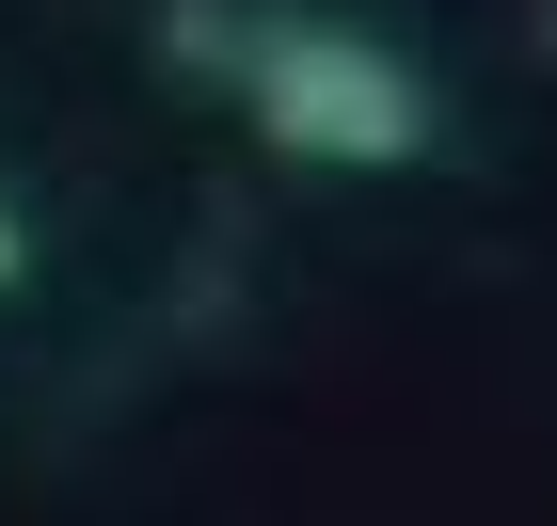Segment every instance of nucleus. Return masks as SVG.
<instances>
[{
	"label": "nucleus",
	"mask_w": 557,
	"mask_h": 526,
	"mask_svg": "<svg viewBox=\"0 0 557 526\" xmlns=\"http://www.w3.org/2000/svg\"><path fill=\"white\" fill-rule=\"evenodd\" d=\"M175 48L208 64L239 112H256L287 160H335V175H398L446 144V96H430L414 48L350 33V16H302V0H175Z\"/></svg>",
	"instance_id": "obj_1"
},
{
	"label": "nucleus",
	"mask_w": 557,
	"mask_h": 526,
	"mask_svg": "<svg viewBox=\"0 0 557 526\" xmlns=\"http://www.w3.org/2000/svg\"><path fill=\"white\" fill-rule=\"evenodd\" d=\"M0 288H16V208H0Z\"/></svg>",
	"instance_id": "obj_2"
}]
</instances>
